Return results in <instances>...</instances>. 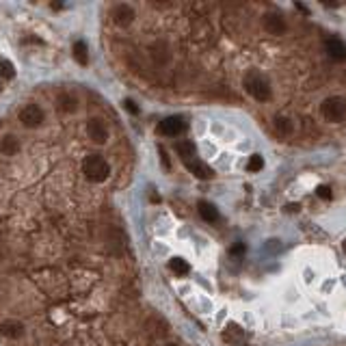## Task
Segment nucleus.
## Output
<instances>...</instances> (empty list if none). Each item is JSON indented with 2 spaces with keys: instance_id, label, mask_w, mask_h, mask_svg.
I'll list each match as a JSON object with an SVG mask.
<instances>
[{
  "instance_id": "7",
  "label": "nucleus",
  "mask_w": 346,
  "mask_h": 346,
  "mask_svg": "<svg viewBox=\"0 0 346 346\" xmlns=\"http://www.w3.org/2000/svg\"><path fill=\"white\" fill-rule=\"evenodd\" d=\"M87 136L93 143H98V145H104L106 139H109V130H106L102 119H98V117L89 119V121H87Z\"/></svg>"
},
{
  "instance_id": "9",
  "label": "nucleus",
  "mask_w": 346,
  "mask_h": 346,
  "mask_svg": "<svg viewBox=\"0 0 346 346\" xmlns=\"http://www.w3.org/2000/svg\"><path fill=\"white\" fill-rule=\"evenodd\" d=\"M184 165H186V169L193 173L195 177H199V180H210V177L214 175L210 167H208L206 163H201L199 158H193V160H188V163H184Z\"/></svg>"
},
{
  "instance_id": "2",
  "label": "nucleus",
  "mask_w": 346,
  "mask_h": 346,
  "mask_svg": "<svg viewBox=\"0 0 346 346\" xmlns=\"http://www.w3.org/2000/svg\"><path fill=\"white\" fill-rule=\"evenodd\" d=\"M244 89H247V93L251 95L253 100H258V102L271 100V85H268V80L264 76H260L258 71H249V74L244 76Z\"/></svg>"
},
{
  "instance_id": "19",
  "label": "nucleus",
  "mask_w": 346,
  "mask_h": 346,
  "mask_svg": "<svg viewBox=\"0 0 346 346\" xmlns=\"http://www.w3.org/2000/svg\"><path fill=\"white\" fill-rule=\"evenodd\" d=\"M0 76H2L4 80H9V78H13V76H15L13 63L7 61V58H0Z\"/></svg>"
},
{
  "instance_id": "26",
  "label": "nucleus",
  "mask_w": 346,
  "mask_h": 346,
  "mask_svg": "<svg viewBox=\"0 0 346 346\" xmlns=\"http://www.w3.org/2000/svg\"><path fill=\"white\" fill-rule=\"evenodd\" d=\"M305 231H307V234H316V236H320V238L325 236L323 231H320V230H316V228H305Z\"/></svg>"
},
{
  "instance_id": "13",
  "label": "nucleus",
  "mask_w": 346,
  "mask_h": 346,
  "mask_svg": "<svg viewBox=\"0 0 346 346\" xmlns=\"http://www.w3.org/2000/svg\"><path fill=\"white\" fill-rule=\"evenodd\" d=\"M0 333H2L4 338L15 340L24 333V327H22V323H17V320H4V323L0 325Z\"/></svg>"
},
{
  "instance_id": "12",
  "label": "nucleus",
  "mask_w": 346,
  "mask_h": 346,
  "mask_svg": "<svg viewBox=\"0 0 346 346\" xmlns=\"http://www.w3.org/2000/svg\"><path fill=\"white\" fill-rule=\"evenodd\" d=\"M175 152H177V156L182 158V163H188V160H193L197 156L195 143H190V141H177L175 143Z\"/></svg>"
},
{
  "instance_id": "10",
  "label": "nucleus",
  "mask_w": 346,
  "mask_h": 346,
  "mask_svg": "<svg viewBox=\"0 0 346 346\" xmlns=\"http://www.w3.org/2000/svg\"><path fill=\"white\" fill-rule=\"evenodd\" d=\"M325 50H327V55H329L333 61H344V58H346V44H344V41H340V39H336V37L327 39Z\"/></svg>"
},
{
  "instance_id": "6",
  "label": "nucleus",
  "mask_w": 346,
  "mask_h": 346,
  "mask_svg": "<svg viewBox=\"0 0 346 346\" xmlns=\"http://www.w3.org/2000/svg\"><path fill=\"white\" fill-rule=\"evenodd\" d=\"M111 17H113V22H115V26H119V28H128L130 24L134 22L136 13H134V9L130 7V4L119 2V4H115V7H113Z\"/></svg>"
},
{
  "instance_id": "1",
  "label": "nucleus",
  "mask_w": 346,
  "mask_h": 346,
  "mask_svg": "<svg viewBox=\"0 0 346 346\" xmlns=\"http://www.w3.org/2000/svg\"><path fill=\"white\" fill-rule=\"evenodd\" d=\"M82 173L89 182H95V184H102L111 177V165L106 163L104 156L100 154H89L82 160Z\"/></svg>"
},
{
  "instance_id": "22",
  "label": "nucleus",
  "mask_w": 346,
  "mask_h": 346,
  "mask_svg": "<svg viewBox=\"0 0 346 346\" xmlns=\"http://www.w3.org/2000/svg\"><path fill=\"white\" fill-rule=\"evenodd\" d=\"M123 109H126L128 113H132V115L139 113V106H136V102H132V100H123Z\"/></svg>"
},
{
  "instance_id": "8",
  "label": "nucleus",
  "mask_w": 346,
  "mask_h": 346,
  "mask_svg": "<svg viewBox=\"0 0 346 346\" xmlns=\"http://www.w3.org/2000/svg\"><path fill=\"white\" fill-rule=\"evenodd\" d=\"M264 28L271 35H284L286 33V20L279 13H266L264 15Z\"/></svg>"
},
{
  "instance_id": "21",
  "label": "nucleus",
  "mask_w": 346,
  "mask_h": 346,
  "mask_svg": "<svg viewBox=\"0 0 346 346\" xmlns=\"http://www.w3.org/2000/svg\"><path fill=\"white\" fill-rule=\"evenodd\" d=\"M262 167H264V158L260 156V154H253L251 158H249V163H247V171H251V173H258Z\"/></svg>"
},
{
  "instance_id": "4",
  "label": "nucleus",
  "mask_w": 346,
  "mask_h": 346,
  "mask_svg": "<svg viewBox=\"0 0 346 346\" xmlns=\"http://www.w3.org/2000/svg\"><path fill=\"white\" fill-rule=\"evenodd\" d=\"M17 117H20V121H22L24 128H39L41 123H44V119H46V113L37 104H26L20 111V115H17Z\"/></svg>"
},
{
  "instance_id": "27",
  "label": "nucleus",
  "mask_w": 346,
  "mask_h": 346,
  "mask_svg": "<svg viewBox=\"0 0 346 346\" xmlns=\"http://www.w3.org/2000/svg\"><path fill=\"white\" fill-rule=\"evenodd\" d=\"M342 247H344V253H346V240H344V244H342Z\"/></svg>"
},
{
  "instance_id": "17",
  "label": "nucleus",
  "mask_w": 346,
  "mask_h": 346,
  "mask_svg": "<svg viewBox=\"0 0 346 346\" xmlns=\"http://www.w3.org/2000/svg\"><path fill=\"white\" fill-rule=\"evenodd\" d=\"M58 109H61L63 113H74L76 109H78V100H76L71 93H63L61 98H58Z\"/></svg>"
},
{
  "instance_id": "11",
  "label": "nucleus",
  "mask_w": 346,
  "mask_h": 346,
  "mask_svg": "<svg viewBox=\"0 0 346 346\" xmlns=\"http://www.w3.org/2000/svg\"><path fill=\"white\" fill-rule=\"evenodd\" d=\"M20 152V141L15 139L13 134H4L2 139H0V154H4V156H13V154Z\"/></svg>"
},
{
  "instance_id": "20",
  "label": "nucleus",
  "mask_w": 346,
  "mask_h": 346,
  "mask_svg": "<svg viewBox=\"0 0 346 346\" xmlns=\"http://www.w3.org/2000/svg\"><path fill=\"white\" fill-rule=\"evenodd\" d=\"M238 338H242V329L238 325H228V329L223 331V340H228V342H236Z\"/></svg>"
},
{
  "instance_id": "3",
  "label": "nucleus",
  "mask_w": 346,
  "mask_h": 346,
  "mask_svg": "<svg viewBox=\"0 0 346 346\" xmlns=\"http://www.w3.org/2000/svg\"><path fill=\"white\" fill-rule=\"evenodd\" d=\"M320 113H323V117L327 121H342L344 115H346V100L342 98H327L323 106H320Z\"/></svg>"
},
{
  "instance_id": "24",
  "label": "nucleus",
  "mask_w": 346,
  "mask_h": 346,
  "mask_svg": "<svg viewBox=\"0 0 346 346\" xmlns=\"http://www.w3.org/2000/svg\"><path fill=\"white\" fill-rule=\"evenodd\" d=\"M158 154H160V163H163V167H165V169H169V158H167V154H165V150H163V147H158Z\"/></svg>"
},
{
  "instance_id": "28",
  "label": "nucleus",
  "mask_w": 346,
  "mask_h": 346,
  "mask_svg": "<svg viewBox=\"0 0 346 346\" xmlns=\"http://www.w3.org/2000/svg\"><path fill=\"white\" fill-rule=\"evenodd\" d=\"M167 346H177V344H173V342H169V344H167Z\"/></svg>"
},
{
  "instance_id": "5",
  "label": "nucleus",
  "mask_w": 346,
  "mask_h": 346,
  "mask_svg": "<svg viewBox=\"0 0 346 346\" xmlns=\"http://www.w3.org/2000/svg\"><path fill=\"white\" fill-rule=\"evenodd\" d=\"M156 130H158V134H163V136H180L184 130H186V121H184V117H180V115H171V117L163 119Z\"/></svg>"
},
{
  "instance_id": "23",
  "label": "nucleus",
  "mask_w": 346,
  "mask_h": 346,
  "mask_svg": "<svg viewBox=\"0 0 346 346\" xmlns=\"http://www.w3.org/2000/svg\"><path fill=\"white\" fill-rule=\"evenodd\" d=\"M316 195H318L320 199H331V188H329V186H318Z\"/></svg>"
},
{
  "instance_id": "14",
  "label": "nucleus",
  "mask_w": 346,
  "mask_h": 346,
  "mask_svg": "<svg viewBox=\"0 0 346 346\" xmlns=\"http://www.w3.org/2000/svg\"><path fill=\"white\" fill-rule=\"evenodd\" d=\"M197 210H199V217L208 221V223H217L219 221V210L210 204V201H199V204H197Z\"/></svg>"
},
{
  "instance_id": "16",
  "label": "nucleus",
  "mask_w": 346,
  "mask_h": 346,
  "mask_svg": "<svg viewBox=\"0 0 346 346\" xmlns=\"http://www.w3.org/2000/svg\"><path fill=\"white\" fill-rule=\"evenodd\" d=\"M292 130H294V123H292V119L288 117H277L275 119V132L279 136H290Z\"/></svg>"
},
{
  "instance_id": "18",
  "label": "nucleus",
  "mask_w": 346,
  "mask_h": 346,
  "mask_svg": "<svg viewBox=\"0 0 346 346\" xmlns=\"http://www.w3.org/2000/svg\"><path fill=\"white\" fill-rule=\"evenodd\" d=\"M71 52H74V58L78 61L80 65H87L89 63V50H87V44L85 41H76L74 48H71Z\"/></svg>"
},
{
  "instance_id": "15",
  "label": "nucleus",
  "mask_w": 346,
  "mask_h": 346,
  "mask_svg": "<svg viewBox=\"0 0 346 346\" xmlns=\"http://www.w3.org/2000/svg\"><path fill=\"white\" fill-rule=\"evenodd\" d=\"M169 271L173 273V275H177V277H184L190 271V266H188V262L182 260V258H171L169 260Z\"/></svg>"
},
{
  "instance_id": "25",
  "label": "nucleus",
  "mask_w": 346,
  "mask_h": 346,
  "mask_svg": "<svg viewBox=\"0 0 346 346\" xmlns=\"http://www.w3.org/2000/svg\"><path fill=\"white\" fill-rule=\"evenodd\" d=\"M244 253V244H236V247H231V255H240Z\"/></svg>"
}]
</instances>
